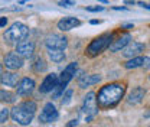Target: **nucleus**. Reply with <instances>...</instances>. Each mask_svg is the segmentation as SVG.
<instances>
[{
  "label": "nucleus",
  "instance_id": "15",
  "mask_svg": "<svg viewBox=\"0 0 150 127\" xmlns=\"http://www.w3.org/2000/svg\"><path fill=\"white\" fill-rule=\"evenodd\" d=\"M79 25H81L79 19L72 18V16H68V18L61 19V20L58 22L56 26H58L59 31H62V32H68V31L74 29V28H76V26H79Z\"/></svg>",
  "mask_w": 150,
  "mask_h": 127
},
{
  "label": "nucleus",
  "instance_id": "6",
  "mask_svg": "<svg viewBox=\"0 0 150 127\" xmlns=\"http://www.w3.org/2000/svg\"><path fill=\"white\" fill-rule=\"evenodd\" d=\"M97 94L94 91H90L85 97H84V103H82V113L85 117V121H91L98 113V100L95 98Z\"/></svg>",
  "mask_w": 150,
  "mask_h": 127
},
{
  "label": "nucleus",
  "instance_id": "22",
  "mask_svg": "<svg viewBox=\"0 0 150 127\" xmlns=\"http://www.w3.org/2000/svg\"><path fill=\"white\" fill-rule=\"evenodd\" d=\"M46 68H48L46 62H45L42 58H36V61H35V64H33V70H35L36 72H43V71H46Z\"/></svg>",
  "mask_w": 150,
  "mask_h": 127
},
{
  "label": "nucleus",
  "instance_id": "9",
  "mask_svg": "<svg viewBox=\"0 0 150 127\" xmlns=\"http://www.w3.org/2000/svg\"><path fill=\"white\" fill-rule=\"evenodd\" d=\"M16 90H18V94L22 95V97L30 95V94L33 92V90H35V79H32V78H29V77L22 78L18 82Z\"/></svg>",
  "mask_w": 150,
  "mask_h": 127
},
{
  "label": "nucleus",
  "instance_id": "18",
  "mask_svg": "<svg viewBox=\"0 0 150 127\" xmlns=\"http://www.w3.org/2000/svg\"><path fill=\"white\" fill-rule=\"evenodd\" d=\"M0 81L6 87H16L19 82V75L15 72H4V74H1Z\"/></svg>",
  "mask_w": 150,
  "mask_h": 127
},
{
  "label": "nucleus",
  "instance_id": "17",
  "mask_svg": "<svg viewBox=\"0 0 150 127\" xmlns=\"http://www.w3.org/2000/svg\"><path fill=\"white\" fill-rule=\"evenodd\" d=\"M144 95H146V90H144L143 87H136V88H133V91L129 94L127 103H129L130 106H136V104L142 103V100L144 98Z\"/></svg>",
  "mask_w": 150,
  "mask_h": 127
},
{
  "label": "nucleus",
  "instance_id": "16",
  "mask_svg": "<svg viewBox=\"0 0 150 127\" xmlns=\"http://www.w3.org/2000/svg\"><path fill=\"white\" fill-rule=\"evenodd\" d=\"M101 81V77L98 74H90V75H81L78 78V87L79 88H87V87H91L95 85Z\"/></svg>",
  "mask_w": 150,
  "mask_h": 127
},
{
  "label": "nucleus",
  "instance_id": "33",
  "mask_svg": "<svg viewBox=\"0 0 150 127\" xmlns=\"http://www.w3.org/2000/svg\"><path fill=\"white\" fill-rule=\"evenodd\" d=\"M90 23H91V25H100V23H101V20H97V19H93V20H90Z\"/></svg>",
  "mask_w": 150,
  "mask_h": 127
},
{
  "label": "nucleus",
  "instance_id": "14",
  "mask_svg": "<svg viewBox=\"0 0 150 127\" xmlns=\"http://www.w3.org/2000/svg\"><path fill=\"white\" fill-rule=\"evenodd\" d=\"M131 40V35L130 33H123L121 36L118 38V39H115V40H112L111 45H110V52H118L120 49H124L129 43H130Z\"/></svg>",
  "mask_w": 150,
  "mask_h": 127
},
{
  "label": "nucleus",
  "instance_id": "30",
  "mask_svg": "<svg viewBox=\"0 0 150 127\" xmlns=\"http://www.w3.org/2000/svg\"><path fill=\"white\" fill-rule=\"evenodd\" d=\"M74 126H78V121L76 120H71L67 123V127H74Z\"/></svg>",
  "mask_w": 150,
  "mask_h": 127
},
{
  "label": "nucleus",
  "instance_id": "38",
  "mask_svg": "<svg viewBox=\"0 0 150 127\" xmlns=\"http://www.w3.org/2000/svg\"><path fill=\"white\" fill-rule=\"evenodd\" d=\"M149 81H150V77H149Z\"/></svg>",
  "mask_w": 150,
  "mask_h": 127
},
{
  "label": "nucleus",
  "instance_id": "35",
  "mask_svg": "<svg viewBox=\"0 0 150 127\" xmlns=\"http://www.w3.org/2000/svg\"><path fill=\"white\" fill-rule=\"evenodd\" d=\"M149 117H150V110L146 113V114H144V118H149Z\"/></svg>",
  "mask_w": 150,
  "mask_h": 127
},
{
  "label": "nucleus",
  "instance_id": "34",
  "mask_svg": "<svg viewBox=\"0 0 150 127\" xmlns=\"http://www.w3.org/2000/svg\"><path fill=\"white\" fill-rule=\"evenodd\" d=\"M124 3H126V4H136V1H134V0H126Z\"/></svg>",
  "mask_w": 150,
  "mask_h": 127
},
{
  "label": "nucleus",
  "instance_id": "25",
  "mask_svg": "<svg viewBox=\"0 0 150 127\" xmlns=\"http://www.w3.org/2000/svg\"><path fill=\"white\" fill-rule=\"evenodd\" d=\"M58 4L62 6V7H71V6H75V3L72 0H59Z\"/></svg>",
  "mask_w": 150,
  "mask_h": 127
},
{
  "label": "nucleus",
  "instance_id": "12",
  "mask_svg": "<svg viewBox=\"0 0 150 127\" xmlns=\"http://www.w3.org/2000/svg\"><path fill=\"white\" fill-rule=\"evenodd\" d=\"M143 51H144V43H142V42H130L123 49V56L124 58H134V56H139Z\"/></svg>",
  "mask_w": 150,
  "mask_h": 127
},
{
  "label": "nucleus",
  "instance_id": "4",
  "mask_svg": "<svg viewBox=\"0 0 150 127\" xmlns=\"http://www.w3.org/2000/svg\"><path fill=\"white\" fill-rule=\"evenodd\" d=\"M111 42H112V33H104L101 36L95 38L93 42L88 45V48H87V55L94 58L97 55L103 54L105 49L110 48Z\"/></svg>",
  "mask_w": 150,
  "mask_h": 127
},
{
  "label": "nucleus",
  "instance_id": "37",
  "mask_svg": "<svg viewBox=\"0 0 150 127\" xmlns=\"http://www.w3.org/2000/svg\"><path fill=\"white\" fill-rule=\"evenodd\" d=\"M1 72H3V68H1V65H0V75H1Z\"/></svg>",
  "mask_w": 150,
  "mask_h": 127
},
{
  "label": "nucleus",
  "instance_id": "7",
  "mask_svg": "<svg viewBox=\"0 0 150 127\" xmlns=\"http://www.w3.org/2000/svg\"><path fill=\"white\" fill-rule=\"evenodd\" d=\"M59 114H58V110L52 103H46L43 106V109L39 114V121L43 123V124H49V123H54L58 120Z\"/></svg>",
  "mask_w": 150,
  "mask_h": 127
},
{
  "label": "nucleus",
  "instance_id": "10",
  "mask_svg": "<svg viewBox=\"0 0 150 127\" xmlns=\"http://www.w3.org/2000/svg\"><path fill=\"white\" fill-rule=\"evenodd\" d=\"M4 65L9 70H19L23 67V56H20L18 52H9L4 56Z\"/></svg>",
  "mask_w": 150,
  "mask_h": 127
},
{
  "label": "nucleus",
  "instance_id": "27",
  "mask_svg": "<svg viewBox=\"0 0 150 127\" xmlns=\"http://www.w3.org/2000/svg\"><path fill=\"white\" fill-rule=\"evenodd\" d=\"M142 67H144L146 70L150 68V58L149 56H144V58H143V65H142Z\"/></svg>",
  "mask_w": 150,
  "mask_h": 127
},
{
  "label": "nucleus",
  "instance_id": "29",
  "mask_svg": "<svg viewBox=\"0 0 150 127\" xmlns=\"http://www.w3.org/2000/svg\"><path fill=\"white\" fill-rule=\"evenodd\" d=\"M7 25V18H0V28H4Z\"/></svg>",
  "mask_w": 150,
  "mask_h": 127
},
{
  "label": "nucleus",
  "instance_id": "24",
  "mask_svg": "<svg viewBox=\"0 0 150 127\" xmlns=\"http://www.w3.org/2000/svg\"><path fill=\"white\" fill-rule=\"evenodd\" d=\"M10 117V111L7 109H1L0 110V124L1 123H4V121H7V118Z\"/></svg>",
  "mask_w": 150,
  "mask_h": 127
},
{
  "label": "nucleus",
  "instance_id": "8",
  "mask_svg": "<svg viewBox=\"0 0 150 127\" xmlns=\"http://www.w3.org/2000/svg\"><path fill=\"white\" fill-rule=\"evenodd\" d=\"M45 45L46 48H55V49H65L68 46V39L62 35H56V33H52V35H48L46 39H45Z\"/></svg>",
  "mask_w": 150,
  "mask_h": 127
},
{
  "label": "nucleus",
  "instance_id": "13",
  "mask_svg": "<svg viewBox=\"0 0 150 127\" xmlns=\"http://www.w3.org/2000/svg\"><path fill=\"white\" fill-rule=\"evenodd\" d=\"M35 51V43L30 42V40H20L18 42V46H16V52L23 58H30L32 54Z\"/></svg>",
  "mask_w": 150,
  "mask_h": 127
},
{
  "label": "nucleus",
  "instance_id": "2",
  "mask_svg": "<svg viewBox=\"0 0 150 127\" xmlns=\"http://www.w3.org/2000/svg\"><path fill=\"white\" fill-rule=\"evenodd\" d=\"M35 111H36L35 101H25L10 110V117L15 123H18L20 126H28L33 120Z\"/></svg>",
  "mask_w": 150,
  "mask_h": 127
},
{
  "label": "nucleus",
  "instance_id": "26",
  "mask_svg": "<svg viewBox=\"0 0 150 127\" xmlns=\"http://www.w3.org/2000/svg\"><path fill=\"white\" fill-rule=\"evenodd\" d=\"M85 9L88 12H103L104 10V6H87Z\"/></svg>",
  "mask_w": 150,
  "mask_h": 127
},
{
  "label": "nucleus",
  "instance_id": "36",
  "mask_svg": "<svg viewBox=\"0 0 150 127\" xmlns=\"http://www.w3.org/2000/svg\"><path fill=\"white\" fill-rule=\"evenodd\" d=\"M98 1H100V3H104V4H107V3H108V0H98Z\"/></svg>",
  "mask_w": 150,
  "mask_h": 127
},
{
  "label": "nucleus",
  "instance_id": "23",
  "mask_svg": "<svg viewBox=\"0 0 150 127\" xmlns=\"http://www.w3.org/2000/svg\"><path fill=\"white\" fill-rule=\"evenodd\" d=\"M71 98H72V90H67L65 91V94L62 95V106H67V104H69L71 103Z\"/></svg>",
  "mask_w": 150,
  "mask_h": 127
},
{
  "label": "nucleus",
  "instance_id": "1",
  "mask_svg": "<svg viewBox=\"0 0 150 127\" xmlns=\"http://www.w3.org/2000/svg\"><path fill=\"white\" fill-rule=\"evenodd\" d=\"M126 92V85L124 84H118V82H112L104 85L101 90L98 91V106L103 109H110L114 107L120 103V100L124 97Z\"/></svg>",
  "mask_w": 150,
  "mask_h": 127
},
{
  "label": "nucleus",
  "instance_id": "21",
  "mask_svg": "<svg viewBox=\"0 0 150 127\" xmlns=\"http://www.w3.org/2000/svg\"><path fill=\"white\" fill-rule=\"evenodd\" d=\"M0 101L1 103H15L16 101V97L10 91L0 90Z\"/></svg>",
  "mask_w": 150,
  "mask_h": 127
},
{
  "label": "nucleus",
  "instance_id": "19",
  "mask_svg": "<svg viewBox=\"0 0 150 127\" xmlns=\"http://www.w3.org/2000/svg\"><path fill=\"white\" fill-rule=\"evenodd\" d=\"M48 56L54 62H62L65 59V52L64 49H55V48H48Z\"/></svg>",
  "mask_w": 150,
  "mask_h": 127
},
{
  "label": "nucleus",
  "instance_id": "11",
  "mask_svg": "<svg viewBox=\"0 0 150 127\" xmlns=\"http://www.w3.org/2000/svg\"><path fill=\"white\" fill-rule=\"evenodd\" d=\"M58 82H59V77H58L56 74H49V75H46L45 79L42 81L40 87H39V92H42V94L51 92V91L58 85Z\"/></svg>",
  "mask_w": 150,
  "mask_h": 127
},
{
  "label": "nucleus",
  "instance_id": "28",
  "mask_svg": "<svg viewBox=\"0 0 150 127\" xmlns=\"http://www.w3.org/2000/svg\"><path fill=\"white\" fill-rule=\"evenodd\" d=\"M121 28H123V29H133L134 25H133V23H121Z\"/></svg>",
  "mask_w": 150,
  "mask_h": 127
},
{
  "label": "nucleus",
  "instance_id": "3",
  "mask_svg": "<svg viewBox=\"0 0 150 127\" xmlns=\"http://www.w3.org/2000/svg\"><path fill=\"white\" fill-rule=\"evenodd\" d=\"M76 71H78V62H71L69 65L65 67V70L59 75V82H58V85L52 90V100L59 98V97L64 94V90L67 88V85L69 84V81L75 77Z\"/></svg>",
  "mask_w": 150,
  "mask_h": 127
},
{
  "label": "nucleus",
  "instance_id": "31",
  "mask_svg": "<svg viewBox=\"0 0 150 127\" xmlns=\"http://www.w3.org/2000/svg\"><path fill=\"white\" fill-rule=\"evenodd\" d=\"M112 10H127L126 6H112Z\"/></svg>",
  "mask_w": 150,
  "mask_h": 127
},
{
  "label": "nucleus",
  "instance_id": "20",
  "mask_svg": "<svg viewBox=\"0 0 150 127\" xmlns=\"http://www.w3.org/2000/svg\"><path fill=\"white\" fill-rule=\"evenodd\" d=\"M143 65V56H134V58H130V61H127L124 64V67L127 70H134V68H139Z\"/></svg>",
  "mask_w": 150,
  "mask_h": 127
},
{
  "label": "nucleus",
  "instance_id": "5",
  "mask_svg": "<svg viewBox=\"0 0 150 127\" xmlns=\"http://www.w3.org/2000/svg\"><path fill=\"white\" fill-rule=\"evenodd\" d=\"M29 35V28L20 22H16L13 23L4 33H3V38L4 40H7L9 43H18L20 40L26 39V36Z\"/></svg>",
  "mask_w": 150,
  "mask_h": 127
},
{
  "label": "nucleus",
  "instance_id": "32",
  "mask_svg": "<svg viewBox=\"0 0 150 127\" xmlns=\"http://www.w3.org/2000/svg\"><path fill=\"white\" fill-rule=\"evenodd\" d=\"M139 4H140L142 7H144V9H147V10H150V4H146V3H143V1H139Z\"/></svg>",
  "mask_w": 150,
  "mask_h": 127
}]
</instances>
